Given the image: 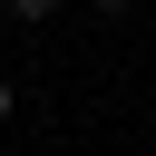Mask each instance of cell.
I'll use <instances>...</instances> for the list:
<instances>
[{
  "mask_svg": "<svg viewBox=\"0 0 156 156\" xmlns=\"http://www.w3.org/2000/svg\"><path fill=\"white\" fill-rule=\"evenodd\" d=\"M49 10H58V0H10V20H49Z\"/></svg>",
  "mask_w": 156,
  "mask_h": 156,
  "instance_id": "6da1fadb",
  "label": "cell"
},
{
  "mask_svg": "<svg viewBox=\"0 0 156 156\" xmlns=\"http://www.w3.org/2000/svg\"><path fill=\"white\" fill-rule=\"evenodd\" d=\"M88 10H107V20H117V10H127V0H88Z\"/></svg>",
  "mask_w": 156,
  "mask_h": 156,
  "instance_id": "7a4b0ae2",
  "label": "cell"
},
{
  "mask_svg": "<svg viewBox=\"0 0 156 156\" xmlns=\"http://www.w3.org/2000/svg\"><path fill=\"white\" fill-rule=\"evenodd\" d=\"M0 117H10V78H0Z\"/></svg>",
  "mask_w": 156,
  "mask_h": 156,
  "instance_id": "3957f363",
  "label": "cell"
}]
</instances>
